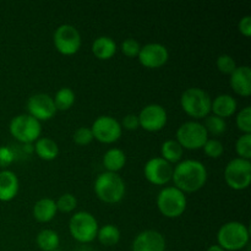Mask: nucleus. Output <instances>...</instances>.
<instances>
[{"label":"nucleus","mask_w":251,"mask_h":251,"mask_svg":"<svg viewBox=\"0 0 251 251\" xmlns=\"http://www.w3.org/2000/svg\"><path fill=\"white\" fill-rule=\"evenodd\" d=\"M140 126L147 131H159L167 124V112L162 105L149 104L140 112Z\"/></svg>","instance_id":"nucleus-13"},{"label":"nucleus","mask_w":251,"mask_h":251,"mask_svg":"<svg viewBox=\"0 0 251 251\" xmlns=\"http://www.w3.org/2000/svg\"><path fill=\"white\" fill-rule=\"evenodd\" d=\"M237 125L244 134H251V107H245L238 113Z\"/></svg>","instance_id":"nucleus-31"},{"label":"nucleus","mask_w":251,"mask_h":251,"mask_svg":"<svg viewBox=\"0 0 251 251\" xmlns=\"http://www.w3.org/2000/svg\"><path fill=\"white\" fill-rule=\"evenodd\" d=\"M172 179L174 185L183 193H195L205 185L207 169L205 164L196 159H185L173 169Z\"/></svg>","instance_id":"nucleus-1"},{"label":"nucleus","mask_w":251,"mask_h":251,"mask_svg":"<svg viewBox=\"0 0 251 251\" xmlns=\"http://www.w3.org/2000/svg\"><path fill=\"white\" fill-rule=\"evenodd\" d=\"M235 150L239 154V158L248 159L251 158V134H244L237 140L235 144Z\"/></svg>","instance_id":"nucleus-29"},{"label":"nucleus","mask_w":251,"mask_h":251,"mask_svg":"<svg viewBox=\"0 0 251 251\" xmlns=\"http://www.w3.org/2000/svg\"><path fill=\"white\" fill-rule=\"evenodd\" d=\"M132 251H166V239L157 230H144L134 239Z\"/></svg>","instance_id":"nucleus-16"},{"label":"nucleus","mask_w":251,"mask_h":251,"mask_svg":"<svg viewBox=\"0 0 251 251\" xmlns=\"http://www.w3.org/2000/svg\"><path fill=\"white\" fill-rule=\"evenodd\" d=\"M54 251H61V250H54Z\"/></svg>","instance_id":"nucleus-40"},{"label":"nucleus","mask_w":251,"mask_h":251,"mask_svg":"<svg viewBox=\"0 0 251 251\" xmlns=\"http://www.w3.org/2000/svg\"><path fill=\"white\" fill-rule=\"evenodd\" d=\"M10 132L17 141L27 145L39 139L42 126L41 123L29 114H20L10 122Z\"/></svg>","instance_id":"nucleus-6"},{"label":"nucleus","mask_w":251,"mask_h":251,"mask_svg":"<svg viewBox=\"0 0 251 251\" xmlns=\"http://www.w3.org/2000/svg\"><path fill=\"white\" fill-rule=\"evenodd\" d=\"M123 126L126 130H136L140 126L139 117L135 114L125 115L124 119H123Z\"/></svg>","instance_id":"nucleus-37"},{"label":"nucleus","mask_w":251,"mask_h":251,"mask_svg":"<svg viewBox=\"0 0 251 251\" xmlns=\"http://www.w3.org/2000/svg\"><path fill=\"white\" fill-rule=\"evenodd\" d=\"M161 153L164 161L168 163H176L180 161L183 157V147L176 140H167L162 145Z\"/></svg>","instance_id":"nucleus-24"},{"label":"nucleus","mask_w":251,"mask_h":251,"mask_svg":"<svg viewBox=\"0 0 251 251\" xmlns=\"http://www.w3.org/2000/svg\"><path fill=\"white\" fill-rule=\"evenodd\" d=\"M34 151L38 154L39 158L51 161V159L56 158V156H58L59 147L54 140L49 139V137H39L36 141Z\"/></svg>","instance_id":"nucleus-22"},{"label":"nucleus","mask_w":251,"mask_h":251,"mask_svg":"<svg viewBox=\"0 0 251 251\" xmlns=\"http://www.w3.org/2000/svg\"><path fill=\"white\" fill-rule=\"evenodd\" d=\"M126 163V156L124 151L120 149H110L108 150L103 157V164L107 168L108 172L117 173L118 171L123 168Z\"/></svg>","instance_id":"nucleus-23"},{"label":"nucleus","mask_w":251,"mask_h":251,"mask_svg":"<svg viewBox=\"0 0 251 251\" xmlns=\"http://www.w3.org/2000/svg\"><path fill=\"white\" fill-rule=\"evenodd\" d=\"M207 251H226V250H223L220 245H211V247L207 249Z\"/></svg>","instance_id":"nucleus-39"},{"label":"nucleus","mask_w":251,"mask_h":251,"mask_svg":"<svg viewBox=\"0 0 251 251\" xmlns=\"http://www.w3.org/2000/svg\"><path fill=\"white\" fill-rule=\"evenodd\" d=\"M217 68L221 73L230 75L237 69V64H235L233 56L228 55V54H222L217 58Z\"/></svg>","instance_id":"nucleus-33"},{"label":"nucleus","mask_w":251,"mask_h":251,"mask_svg":"<svg viewBox=\"0 0 251 251\" xmlns=\"http://www.w3.org/2000/svg\"><path fill=\"white\" fill-rule=\"evenodd\" d=\"M237 107V100L232 96L220 95L213 100L212 104H211V110L213 112V115H217V117L225 119V118H228L234 114Z\"/></svg>","instance_id":"nucleus-19"},{"label":"nucleus","mask_w":251,"mask_h":251,"mask_svg":"<svg viewBox=\"0 0 251 251\" xmlns=\"http://www.w3.org/2000/svg\"><path fill=\"white\" fill-rule=\"evenodd\" d=\"M55 201L49 198L41 199L33 206V216L38 222H49L56 215Z\"/></svg>","instance_id":"nucleus-20"},{"label":"nucleus","mask_w":251,"mask_h":251,"mask_svg":"<svg viewBox=\"0 0 251 251\" xmlns=\"http://www.w3.org/2000/svg\"><path fill=\"white\" fill-rule=\"evenodd\" d=\"M70 234L80 243H90L95 240L98 233V222L90 212H76L69 223Z\"/></svg>","instance_id":"nucleus-7"},{"label":"nucleus","mask_w":251,"mask_h":251,"mask_svg":"<svg viewBox=\"0 0 251 251\" xmlns=\"http://www.w3.org/2000/svg\"><path fill=\"white\" fill-rule=\"evenodd\" d=\"M144 173L150 183L154 185H164L172 180L173 168L171 163L164 161L162 157H153L145 164Z\"/></svg>","instance_id":"nucleus-12"},{"label":"nucleus","mask_w":251,"mask_h":251,"mask_svg":"<svg viewBox=\"0 0 251 251\" xmlns=\"http://www.w3.org/2000/svg\"><path fill=\"white\" fill-rule=\"evenodd\" d=\"M55 108L59 110H66L75 103V92L69 87H63L55 93L53 98Z\"/></svg>","instance_id":"nucleus-27"},{"label":"nucleus","mask_w":251,"mask_h":251,"mask_svg":"<svg viewBox=\"0 0 251 251\" xmlns=\"http://www.w3.org/2000/svg\"><path fill=\"white\" fill-rule=\"evenodd\" d=\"M19 193V179L11 171L0 172V201H11Z\"/></svg>","instance_id":"nucleus-18"},{"label":"nucleus","mask_w":251,"mask_h":251,"mask_svg":"<svg viewBox=\"0 0 251 251\" xmlns=\"http://www.w3.org/2000/svg\"><path fill=\"white\" fill-rule=\"evenodd\" d=\"M15 153L10 147L0 146V168L10 166L14 162Z\"/></svg>","instance_id":"nucleus-36"},{"label":"nucleus","mask_w":251,"mask_h":251,"mask_svg":"<svg viewBox=\"0 0 251 251\" xmlns=\"http://www.w3.org/2000/svg\"><path fill=\"white\" fill-rule=\"evenodd\" d=\"M225 179L228 186L234 190H244L251 183V163L248 159L234 158L228 162L225 169Z\"/></svg>","instance_id":"nucleus-8"},{"label":"nucleus","mask_w":251,"mask_h":251,"mask_svg":"<svg viewBox=\"0 0 251 251\" xmlns=\"http://www.w3.org/2000/svg\"><path fill=\"white\" fill-rule=\"evenodd\" d=\"M208 140V134L205 126L198 122H186L176 130V141L183 149L199 150L202 149Z\"/></svg>","instance_id":"nucleus-9"},{"label":"nucleus","mask_w":251,"mask_h":251,"mask_svg":"<svg viewBox=\"0 0 251 251\" xmlns=\"http://www.w3.org/2000/svg\"><path fill=\"white\" fill-rule=\"evenodd\" d=\"M56 210L61 211V212H71L76 208L77 205V200H76L75 196L73 194H63L60 198L58 199V201L55 202Z\"/></svg>","instance_id":"nucleus-30"},{"label":"nucleus","mask_w":251,"mask_h":251,"mask_svg":"<svg viewBox=\"0 0 251 251\" xmlns=\"http://www.w3.org/2000/svg\"><path fill=\"white\" fill-rule=\"evenodd\" d=\"M139 61L146 68H161L169 58L168 49L161 43H149L141 47L139 53Z\"/></svg>","instance_id":"nucleus-15"},{"label":"nucleus","mask_w":251,"mask_h":251,"mask_svg":"<svg viewBox=\"0 0 251 251\" xmlns=\"http://www.w3.org/2000/svg\"><path fill=\"white\" fill-rule=\"evenodd\" d=\"M36 242L39 249H42L43 251H54L58 250L60 239H59L58 233L54 232V230L43 229L38 233V235L36 238Z\"/></svg>","instance_id":"nucleus-25"},{"label":"nucleus","mask_w":251,"mask_h":251,"mask_svg":"<svg viewBox=\"0 0 251 251\" xmlns=\"http://www.w3.org/2000/svg\"><path fill=\"white\" fill-rule=\"evenodd\" d=\"M92 51L98 59H110L117 51V44L114 39L107 36H100L92 43Z\"/></svg>","instance_id":"nucleus-21"},{"label":"nucleus","mask_w":251,"mask_h":251,"mask_svg":"<svg viewBox=\"0 0 251 251\" xmlns=\"http://www.w3.org/2000/svg\"><path fill=\"white\" fill-rule=\"evenodd\" d=\"M122 129L123 127L119 122L109 115L98 117L93 122L92 127H91L93 139L98 140L103 144H112V142L118 141L119 137L122 136Z\"/></svg>","instance_id":"nucleus-11"},{"label":"nucleus","mask_w":251,"mask_h":251,"mask_svg":"<svg viewBox=\"0 0 251 251\" xmlns=\"http://www.w3.org/2000/svg\"><path fill=\"white\" fill-rule=\"evenodd\" d=\"M27 109H28L29 115L38 122L50 119L56 112L53 98L46 93H37V95L31 96L27 102Z\"/></svg>","instance_id":"nucleus-14"},{"label":"nucleus","mask_w":251,"mask_h":251,"mask_svg":"<svg viewBox=\"0 0 251 251\" xmlns=\"http://www.w3.org/2000/svg\"><path fill=\"white\" fill-rule=\"evenodd\" d=\"M238 28H239V31L242 32L244 36L249 37L251 34V16L250 15H247V16L242 17L239 21V24H238Z\"/></svg>","instance_id":"nucleus-38"},{"label":"nucleus","mask_w":251,"mask_h":251,"mask_svg":"<svg viewBox=\"0 0 251 251\" xmlns=\"http://www.w3.org/2000/svg\"><path fill=\"white\" fill-rule=\"evenodd\" d=\"M54 46L64 55H73L81 47V34L73 25H61L54 32Z\"/></svg>","instance_id":"nucleus-10"},{"label":"nucleus","mask_w":251,"mask_h":251,"mask_svg":"<svg viewBox=\"0 0 251 251\" xmlns=\"http://www.w3.org/2000/svg\"><path fill=\"white\" fill-rule=\"evenodd\" d=\"M140 49H141V46H140L139 42L134 38H126L122 43L123 54H125V55L129 56V58H134V56L139 55Z\"/></svg>","instance_id":"nucleus-35"},{"label":"nucleus","mask_w":251,"mask_h":251,"mask_svg":"<svg viewBox=\"0 0 251 251\" xmlns=\"http://www.w3.org/2000/svg\"><path fill=\"white\" fill-rule=\"evenodd\" d=\"M180 104L186 114L196 118V119H200V118H205L210 114L212 100L206 91L199 87H191L183 92Z\"/></svg>","instance_id":"nucleus-3"},{"label":"nucleus","mask_w":251,"mask_h":251,"mask_svg":"<svg viewBox=\"0 0 251 251\" xmlns=\"http://www.w3.org/2000/svg\"><path fill=\"white\" fill-rule=\"evenodd\" d=\"M157 206L159 212L168 218H176L184 213L186 208V198L183 191L176 186H168L159 191L157 196Z\"/></svg>","instance_id":"nucleus-5"},{"label":"nucleus","mask_w":251,"mask_h":251,"mask_svg":"<svg viewBox=\"0 0 251 251\" xmlns=\"http://www.w3.org/2000/svg\"><path fill=\"white\" fill-rule=\"evenodd\" d=\"M93 140V134H92V130L90 127H78L77 130L75 131L74 134V141L76 142L77 145L80 146H86V145L90 144L91 141Z\"/></svg>","instance_id":"nucleus-34"},{"label":"nucleus","mask_w":251,"mask_h":251,"mask_svg":"<svg viewBox=\"0 0 251 251\" xmlns=\"http://www.w3.org/2000/svg\"><path fill=\"white\" fill-rule=\"evenodd\" d=\"M97 237L100 244L105 245V247H113V245H117L119 243L120 230L118 229L117 226L105 225L100 229H98Z\"/></svg>","instance_id":"nucleus-26"},{"label":"nucleus","mask_w":251,"mask_h":251,"mask_svg":"<svg viewBox=\"0 0 251 251\" xmlns=\"http://www.w3.org/2000/svg\"><path fill=\"white\" fill-rule=\"evenodd\" d=\"M203 151L207 154L208 157H212V158H218L223 154L225 152V147H223V144L221 141L216 139H208L207 141L203 145Z\"/></svg>","instance_id":"nucleus-32"},{"label":"nucleus","mask_w":251,"mask_h":251,"mask_svg":"<svg viewBox=\"0 0 251 251\" xmlns=\"http://www.w3.org/2000/svg\"><path fill=\"white\" fill-rule=\"evenodd\" d=\"M203 126H205L207 134L218 136V135H222L227 130V123H226L225 119L217 117V115H207Z\"/></svg>","instance_id":"nucleus-28"},{"label":"nucleus","mask_w":251,"mask_h":251,"mask_svg":"<svg viewBox=\"0 0 251 251\" xmlns=\"http://www.w3.org/2000/svg\"><path fill=\"white\" fill-rule=\"evenodd\" d=\"M229 82L235 93L243 97H249L251 95V70L249 66H237L230 74Z\"/></svg>","instance_id":"nucleus-17"},{"label":"nucleus","mask_w":251,"mask_h":251,"mask_svg":"<svg viewBox=\"0 0 251 251\" xmlns=\"http://www.w3.org/2000/svg\"><path fill=\"white\" fill-rule=\"evenodd\" d=\"M95 193L103 202L117 203L124 198L125 183L118 173L105 172L96 179Z\"/></svg>","instance_id":"nucleus-2"},{"label":"nucleus","mask_w":251,"mask_h":251,"mask_svg":"<svg viewBox=\"0 0 251 251\" xmlns=\"http://www.w3.org/2000/svg\"><path fill=\"white\" fill-rule=\"evenodd\" d=\"M217 242L223 250H240L249 242V229L240 222H228L218 230Z\"/></svg>","instance_id":"nucleus-4"}]
</instances>
